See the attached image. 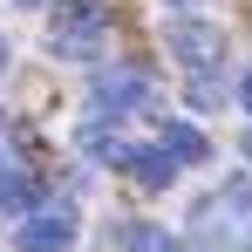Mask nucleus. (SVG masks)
Listing matches in <instances>:
<instances>
[{
    "instance_id": "3",
    "label": "nucleus",
    "mask_w": 252,
    "mask_h": 252,
    "mask_svg": "<svg viewBox=\"0 0 252 252\" xmlns=\"http://www.w3.org/2000/svg\"><path fill=\"white\" fill-rule=\"evenodd\" d=\"M164 48L191 68V75H211L218 68V55H225V41H218V28L211 21H198V14H184V21H170L164 28Z\"/></svg>"
},
{
    "instance_id": "17",
    "label": "nucleus",
    "mask_w": 252,
    "mask_h": 252,
    "mask_svg": "<svg viewBox=\"0 0 252 252\" xmlns=\"http://www.w3.org/2000/svg\"><path fill=\"white\" fill-rule=\"evenodd\" d=\"M21 7H41V0H21Z\"/></svg>"
},
{
    "instance_id": "6",
    "label": "nucleus",
    "mask_w": 252,
    "mask_h": 252,
    "mask_svg": "<svg viewBox=\"0 0 252 252\" xmlns=\"http://www.w3.org/2000/svg\"><path fill=\"white\" fill-rule=\"evenodd\" d=\"M123 170L143 184V191H170V184H177V164H170L157 143H129V164H123Z\"/></svg>"
},
{
    "instance_id": "12",
    "label": "nucleus",
    "mask_w": 252,
    "mask_h": 252,
    "mask_svg": "<svg viewBox=\"0 0 252 252\" xmlns=\"http://www.w3.org/2000/svg\"><path fill=\"white\" fill-rule=\"evenodd\" d=\"M170 14H177V21H184V14H198V0H164Z\"/></svg>"
},
{
    "instance_id": "18",
    "label": "nucleus",
    "mask_w": 252,
    "mask_h": 252,
    "mask_svg": "<svg viewBox=\"0 0 252 252\" xmlns=\"http://www.w3.org/2000/svg\"><path fill=\"white\" fill-rule=\"evenodd\" d=\"M0 123H7V109H0Z\"/></svg>"
},
{
    "instance_id": "2",
    "label": "nucleus",
    "mask_w": 252,
    "mask_h": 252,
    "mask_svg": "<svg viewBox=\"0 0 252 252\" xmlns=\"http://www.w3.org/2000/svg\"><path fill=\"white\" fill-rule=\"evenodd\" d=\"M198 225H205V239L246 252V246H252V184H246V177L218 184V198H205V205H198Z\"/></svg>"
},
{
    "instance_id": "8",
    "label": "nucleus",
    "mask_w": 252,
    "mask_h": 252,
    "mask_svg": "<svg viewBox=\"0 0 252 252\" xmlns=\"http://www.w3.org/2000/svg\"><path fill=\"white\" fill-rule=\"evenodd\" d=\"M157 150H164V157H170L177 170H184V164H205V136H198L191 123H164V136H157Z\"/></svg>"
},
{
    "instance_id": "16",
    "label": "nucleus",
    "mask_w": 252,
    "mask_h": 252,
    "mask_svg": "<svg viewBox=\"0 0 252 252\" xmlns=\"http://www.w3.org/2000/svg\"><path fill=\"white\" fill-rule=\"evenodd\" d=\"M177 252H211V246H177Z\"/></svg>"
},
{
    "instance_id": "9",
    "label": "nucleus",
    "mask_w": 252,
    "mask_h": 252,
    "mask_svg": "<svg viewBox=\"0 0 252 252\" xmlns=\"http://www.w3.org/2000/svg\"><path fill=\"white\" fill-rule=\"evenodd\" d=\"M82 150L95 157V164H116V170L129 164V143L116 136V129H102V123H89V129H82Z\"/></svg>"
},
{
    "instance_id": "4",
    "label": "nucleus",
    "mask_w": 252,
    "mask_h": 252,
    "mask_svg": "<svg viewBox=\"0 0 252 252\" xmlns=\"http://www.w3.org/2000/svg\"><path fill=\"white\" fill-rule=\"evenodd\" d=\"M150 95H157V82H150L143 68H102V75H95V102H102L109 116L150 109Z\"/></svg>"
},
{
    "instance_id": "10",
    "label": "nucleus",
    "mask_w": 252,
    "mask_h": 252,
    "mask_svg": "<svg viewBox=\"0 0 252 252\" xmlns=\"http://www.w3.org/2000/svg\"><path fill=\"white\" fill-rule=\"evenodd\" d=\"M116 239H123V252H177V239H170L164 225H143V218H129Z\"/></svg>"
},
{
    "instance_id": "1",
    "label": "nucleus",
    "mask_w": 252,
    "mask_h": 252,
    "mask_svg": "<svg viewBox=\"0 0 252 252\" xmlns=\"http://www.w3.org/2000/svg\"><path fill=\"white\" fill-rule=\"evenodd\" d=\"M102 34H109L102 0H55V21H48V48L55 55L89 62V55H102Z\"/></svg>"
},
{
    "instance_id": "13",
    "label": "nucleus",
    "mask_w": 252,
    "mask_h": 252,
    "mask_svg": "<svg viewBox=\"0 0 252 252\" xmlns=\"http://www.w3.org/2000/svg\"><path fill=\"white\" fill-rule=\"evenodd\" d=\"M239 102H246V109H252V75H246V82H239Z\"/></svg>"
},
{
    "instance_id": "5",
    "label": "nucleus",
    "mask_w": 252,
    "mask_h": 252,
    "mask_svg": "<svg viewBox=\"0 0 252 252\" xmlns=\"http://www.w3.org/2000/svg\"><path fill=\"white\" fill-rule=\"evenodd\" d=\"M21 252H75V218L55 205V211H34L21 225Z\"/></svg>"
},
{
    "instance_id": "11",
    "label": "nucleus",
    "mask_w": 252,
    "mask_h": 252,
    "mask_svg": "<svg viewBox=\"0 0 252 252\" xmlns=\"http://www.w3.org/2000/svg\"><path fill=\"white\" fill-rule=\"evenodd\" d=\"M191 102L211 109V102H218V82H211V75H191Z\"/></svg>"
},
{
    "instance_id": "14",
    "label": "nucleus",
    "mask_w": 252,
    "mask_h": 252,
    "mask_svg": "<svg viewBox=\"0 0 252 252\" xmlns=\"http://www.w3.org/2000/svg\"><path fill=\"white\" fill-rule=\"evenodd\" d=\"M7 55H14V48H7V34H0V75H7Z\"/></svg>"
},
{
    "instance_id": "7",
    "label": "nucleus",
    "mask_w": 252,
    "mask_h": 252,
    "mask_svg": "<svg viewBox=\"0 0 252 252\" xmlns=\"http://www.w3.org/2000/svg\"><path fill=\"white\" fill-rule=\"evenodd\" d=\"M34 211H41V191H34L21 170H0V218H21V225H28Z\"/></svg>"
},
{
    "instance_id": "15",
    "label": "nucleus",
    "mask_w": 252,
    "mask_h": 252,
    "mask_svg": "<svg viewBox=\"0 0 252 252\" xmlns=\"http://www.w3.org/2000/svg\"><path fill=\"white\" fill-rule=\"evenodd\" d=\"M239 150H246V157H252V129H246V136H239Z\"/></svg>"
}]
</instances>
